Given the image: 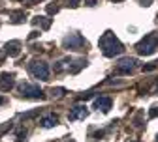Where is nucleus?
<instances>
[{"label":"nucleus","instance_id":"15","mask_svg":"<svg viewBox=\"0 0 158 142\" xmlns=\"http://www.w3.org/2000/svg\"><path fill=\"white\" fill-rule=\"evenodd\" d=\"M149 116H151V118H156V116H158V107H152V109L149 110Z\"/></svg>","mask_w":158,"mask_h":142},{"label":"nucleus","instance_id":"4","mask_svg":"<svg viewBox=\"0 0 158 142\" xmlns=\"http://www.w3.org/2000/svg\"><path fill=\"white\" fill-rule=\"evenodd\" d=\"M28 69H30V73L36 79H40V80H49V66L45 62H42V60H34V62H30Z\"/></svg>","mask_w":158,"mask_h":142},{"label":"nucleus","instance_id":"22","mask_svg":"<svg viewBox=\"0 0 158 142\" xmlns=\"http://www.w3.org/2000/svg\"><path fill=\"white\" fill-rule=\"evenodd\" d=\"M72 142H73V140H72Z\"/></svg>","mask_w":158,"mask_h":142},{"label":"nucleus","instance_id":"2","mask_svg":"<svg viewBox=\"0 0 158 142\" xmlns=\"http://www.w3.org/2000/svg\"><path fill=\"white\" fill-rule=\"evenodd\" d=\"M156 49H158V34H149V36H145L141 41L137 43V52L145 54V56L152 54Z\"/></svg>","mask_w":158,"mask_h":142},{"label":"nucleus","instance_id":"19","mask_svg":"<svg viewBox=\"0 0 158 142\" xmlns=\"http://www.w3.org/2000/svg\"><path fill=\"white\" fill-rule=\"evenodd\" d=\"M132 142H139V140H132Z\"/></svg>","mask_w":158,"mask_h":142},{"label":"nucleus","instance_id":"9","mask_svg":"<svg viewBox=\"0 0 158 142\" xmlns=\"http://www.w3.org/2000/svg\"><path fill=\"white\" fill-rule=\"evenodd\" d=\"M111 105H113V101H111V97H98V99H94V109H98V110H102V112H107L109 109H111Z\"/></svg>","mask_w":158,"mask_h":142},{"label":"nucleus","instance_id":"17","mask_svg":"<svg viewBox=\"0 0 158 142\" xmlns=\"http://www.w3.org/2000/svg\"><path fill=\"white\" fill-rule=\"evenodd\" d=\"M139 4H141V6H151L152 0H139Z\"/></svg>","mask_w":158,"mask_h":142},{"label":"nucleus","instance_id":"21","mask_svg":"<svg viewBox=\"0 0 158 142\" xmlns=\"http://www.w3.org/2000/svg\"><path fill=\"white\" fill-rule=\"evenodd\" d=\"M115 2H118V0H115Z\"/></svg>","mask_w":158,"mask_h":142},{"label":"nucleus","instance_id":"20","mask_svg":"<svg viewBox=\"0 0 158 142\" xmlns=\"http://www.w3.org/2000/svg\"><path fill=\"white\" fill-rule=\"evenodd\" d=\"M156 142H158V136H156Z\"/></svg>","mask_w":158,"mask_h":142},{"label":"nucleus","instance_id":"11","mask_svg":"<svg viewBox=\"0 0 158 142\" xmlns=\"http://www.w3.org/2000/svg\"><path fill=\"white\" fill-rule=\"evenodd\" d=\"M34 25H40V26L45 30V28H49V25H51V19H47V17H36V19H34Z\"/></svg>","mask_w":158,"mask_h":142},{"label":"nucleus","instance_id":"13","mask_svg":"<svg viewBox=\"0 0 158 142\" xmlns=\"http://www.w3.org/2000/svg\"><path fill=\"white\" fill-rule=\"evenodd\" d=\"M27 140V131L25 129H19L17 131V142H25Z\"/></svg>","mask_w":158,"mask_h":142},{"label":"nucleus","instance_id":"5","mask_svg":"<svg viewBox=\"0 0 158 142\" xmlns=\"http://www.w3.org/2000/svg\"><path fill=\"white\" fill-rule=\"evenodd\" d=\"M19 92H21L23 97H28V99H42L44 97V92L40 90V86H36V84H23L21 88H19Z\"/></svg>","mask_w":158,"mask_h":142},{"label":"nucleus","instance_id":"16","mask_svg":"<svg viewBox=\"0 0 158 142\" xmlns=\"http://www.w3.org/2000/svg\"><path fill=\"white\" fill-rule=\"evenodd\" d=\"M154 67H156V64H149V66H143V69H145V71H152Z\"/></svg>","mask_w":158,"mask_h":142},{"label":"nucleus","instance_id":"7","mask_svg":"<svg viewBox=\"0 0 158 142\" xmlns=\"http://www.w3.org/2000/svg\"><path fill=\"white\" fill-rule=\"evenodd\" d=\"M135 60L134 58H123L121 62L117 64V73H130V71H134L135 69Z\"/></svg>","mask_w":158,"mask_h":142},{"label":"nucleus","instance_id":"10","mask_svg":"<svg viewBox=\"0 0 158 142\" xmlns=\"http://www.w3.org/2000/svg\"><path fill=\"white\" fill-rule=\"evenodd\" d=\"M42 127H45V129H49V127H55L56 124H58V118L55 116V114H49V116H45V118H42Z\"/></svg>","mask_w":158,"mask_h":142},{"label":"nucleus","instance_id":"18","mask_svg":"<svg viewBox=\"0 0 158 142\" xmlns=\"http://www.w3.org/2000/svg\"><path fill=\"white\" fill-rule=\"evenodd\" d=\"M2 103H4V97H2V95H0V105H2Z\"/></svg>","mask_w":158,"mask_h":142},{"label":"nucleus","instance_id":"3","mask_svg":"<svg viewBox=\"0 0 158 142\" xmlns=\"http://www.w3.org/2000/svg\"><path fill=\"white\" fill-rule=\"evenodd\" d=\"M62 45L68 51H83L87 47V41L83 39V36H79V34H70V36L64 37Z\"/></svg>","mask_w":158,"mask_h":142},{"label":"nucleus","instance_id":"8","mask_svg":"<svg viewBox=\"0 0 158 142\" xmlns=\"http://www.w3.org/2000/svg\"><path fill=\"white\" fill-rule=\"evenodd\" d=\"M89 116V110L85 105H75L70 112V121H75V120H85Z\"/></svg>","mask_w":158,"mask_h":142},{"label":"nucleus","instance_id":"6","mask_svg":"<svg viewBox=\"0 0 158 142\" xmlns=\"http://www.w3.org/2000/svg\"><path fill=\"white\" fill-rule=\"evenodd\" d=\"M15 84V75L13 73H2L0 75V90L2 92H10Z\"/></svg>","mask_w":158,"mask_h":142},{"label":"nucleus","instance_id":"12","mask_svg":"<svg viewBox=\"0 0 158 142\" xmlns=\"http://www.w3.org/2000/svg\"><path fill=\"white\" fill-rule=\"evenodd\" d=\"M8 52H10L11 56H17L19 52H21V49H19V43H17V41H11V43H8Z\"/></svg>","mask_w":158,"mask_h":142},{"label":"nucleus","instance_id":"1","mask_svg":"<svg viewBox=\"0 0 158 142\" xmlns=\"http://www.w3.org/2000/svg\"><path fill=\"white\" fill-rule=\"evenodd\" d=\"M100 49H102L104 56H107V58L118 56V54H123V51H124L123 43L115 37L113 32H106V34L100 37Z\"/></svg>","mask_w":158,"mask_h":142},{"label":"nucleus","instance_id":"14","mask_svg":"<svg viewBox=\"0 0 158 142\" xmlns=\"http://www.w3.org/2000/svg\"><path fill=\"white\" fill-rule=\"evenodd\" d=\"M79 2H81V0H66V4H68V6H72V8H77V6H79Z\"/></svg>","mask_w":158,"mask_h":142}]
</instances>
